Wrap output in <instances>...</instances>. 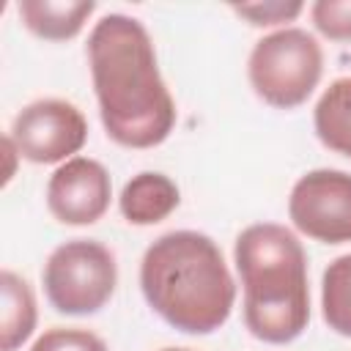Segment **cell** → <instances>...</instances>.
Returning <instances> with one entry per match:
<instances>
[{
	"mask_svg": "<svg viewBox=\"0 0 351 351\" xmlns=\"http://www.w3.org/2000/svg\"><path fill=\"white\" fill-rule=\"evenodd\" d=\"M99 118L123 148H156L176 126V99L159 71L148 27L129 14H104L85 44Z\"/></svg>",
	"mask_w": 351,
	"mask_h": 351,
	"instance_id": "6da1fadb",
	"label": "cell"
},
{
	"mask_svg": "<svg viewBox=\"0 0 351 351\" xmlns=\"http://www.w3.org/2000/svg\"><path fill=\"white\" fill-rule=\"evenodd\" d=\"M140 291L148 307L184 335L222 329L236 304V280L225 255L200 230H170L154 239L140 261Z\"/></svg>",
	"mask_w": 351,
	"mask_h": 351,
	"instance_id": "7a4b0ae2",
	"label": "cell"
},
{
	"mask_svg": "<svg viewBox=\"0 0 351 351\" xmlns=\"http://www.w3.org/2000/svg\"><path fill=\"white\" fill-rule=\"evenodd\" d=\"M241 313L250 335L269 346L293 343L310 324L307 250L280 222H252L233 241Z\"/></svg>",
	"mask_w": 351,
	"mask_h": 351,
	"instance_id": "3957f363",
	"label": "cell"
},
{
	"mask_svg": "<svg viewBox=\"0 0 351 351\" xmlns=\"http://www.w3.org/2000/svg\"><path fill=\"white\" fill-rule=\"evenodd\" d=\"M324 77L318 38L296 25L261 36L247 58V80L255 96L274 110L302 107Z\"/></svg>",
	"mask_w": 351,
	"mask_h": 351,
	"instance_id": "277c9868",
	"label": "cell"
},
{
	"mask_svg": "<svg viewBox=\"0 0 351 351\" xmlns=\"http://www.w3.org/2000/svg\"><path fill=\"white\" fill-rule=\"evenodd\" d=\"M41 285L60 315H93L118 288L115 255L96 239H69L47 255Z\"/></svg>",
	"mask_w": 351,
	"mask_h": 351,
	"instance_id": "5b68a950",
	"label": "cell"
},
{
	"mask_svg": "<svg viewBox=\"0 0 351 351\" xmlns=\"http://www.w3.org/2000/svg\"><path fill=\"white\" fill-rule=\"evenodd\" d=\"M8 137L22 159L33 165H63L88 143V121L74 101L44 96L14 115Z\"/></svg>",
	"mask_w": 351,
	"mask_h": 351,
	"instance_id": "8992f818",
	"label": "cell"
},
{
	"mask_svg": "<svg viewBox=\"0 0 351 351\" xmlns=\"http://www.w3.org/2000/svg\"><path fill=\"white\" fill-rule=\"evenodd\" d=\"M288 219L313 241H351V173L315 167L299 176L288 195Z\"/></svg>",
	"mask_w": 351,
	"mask_h": 351,
	"instance_id": "52a82bcc",
	"label": "cell"
},
{
	"mask_svg": "<svg viewBox=\"0 0 351 351\" xmlns=\"http://www.w3.org/2000/svg\"><path fill=\"white\" fill-rule=\"evenodd\" d=\"M47 208L60 225L82 228L99 222L112 200V178L93 156H74L55 167L47 181Z\"/></svg>",
	"mask_w": 351,
	"mask_h": 351,
	"instance_id": "ba28073f",
	"label": "cell"
},
{
	"mask_svg": "<svg viewBox=\"0 0 351 351\" xmlns=\"http://www.w3.org/2000/svg\"><path fill=\"white\" fill-rule=\"evenodd\" d=\"M178 203H181L178 184L159 170H143L132 176L118 195L121 217L137 228H148L167 219L178 208Z\"/></svg>",
	"mask_w": 351,
	"mask_h": 351,
	"instance_id": "9c48e42d",
	"label": "cell"
},
{
	"mask_svg": "<svg viewBox=\"0 0 351 351\" xmlns=\"http://www.w3.org/2000/svg\"><path fill=\"white\" fill-rule=\"evenodd\" d=\"M93 0H19V22L44 41H69L93 16Z\"/></svg>",
	"mask_w": 351,
	"mask_h": 351,
	"instance_id": "30bf717a",
	"label": "cell"
},
{
	"mask_svg": "<svg viewBox=\"0 0 351 351\" xmlns=\"http://www.w3.org/2000/svg\"><path fill=\"white\" fill-rule=\"evenodd\" d=\"M38 304L30 282L11 271H0V351H19L36 332Z\"/></svg>",
	"mask_w": 351,
	"mask_h": 351,
	"instance_id": "8fae6325",
	"label": "cell"
},
{
	"mask_svg": "<svg viewBox=\"0 0 351 351\" xmlns=\"http://www.w3.org/2000/svg\"><path fill=\"white\" fill-rule=\"evenodd\" d=\"M313 129L324 148L351 159V77L332 80L315 101Z\"/></svg>",
	"mask_w": 351,
	"mask_h": 351,
	"instance_id": "7c38bea8",
	"label": "cell"
},
{
	"mask_svg": "<svg viewBox=\"0 0 351 351\" xmlns=\"http://www.w3.org/2000/svg\"><path fill=\"white\" fill-rule=\"evenodd\" d=\"M321 315H324V324L335 335L351 337V252L335 258L324 269Z\"/></svg>",
	"mask_w": 351,
	"mask_h": 351,
	"instance_id": "4fadbf2b",
	"label": "cell"
},
{
	"mask_svg": "<svg viewBox=\"0 0 351 351\" xmlns=\"http://www.w3.org/2000/svg\"><path fill=\"white\" fill-rule=\"evenodd\" d=\"M30 351H110V348L90 329H82V326H49L33 340Z\"/></svg>",
	"mask_w": 351,
	"mask_h": 351,
	"instance_id": "5bb4252c",
	"label": "cell"
},
{
	"mask_svg": "<svg viewBox=\"0 0 351 351\" xmlns=\"http://www.w3.org/2000/svg\"><path fill=\"white\" fill-rule=\"evenodd\" d=\"M313 27L337 44L351 41V0H315L310 5Z\"/></svg>",
	"mask_w": 351,
	"mask_h": 351,
	"instance_id": "9a60e30c",
	"label": "cell"
},
{
	"mask_svg": "<svg viewBox=\"0 0 351 351\" xmlns=\"http://www.w3.org/2000/svg\"><path fill=\"white\" fill-rule=\"evenodd\" d=\"M302 11H304V3H282V0L233 5V14L247 19V25H252V27H274V30L288 27V22H293Z\"/></svg>",
	"mask_w": 351,
	"mask_h": 351,
	"instance_id": "2e32d148",
	"label": "cell"
},
{
	"mask_svg": "<svg viewBox=\"0 0 351 351\" xmlns=\"http://www.w3.org/2000/svg\"><path fill=\"white\" fill-rule=\"evenodd\" d=\"M3 154H5V173H3V186H8V181L14 178V162L16 159H22L19 156V151H16V145H14V140L5 134L3 137Z\"/></svg>",
	"mask_w": 351,
	"mask_h": 351,
	"instance_id": "e0dca14e",
	"label": "cell"
},
{
	"mask_svg": "<svg viewBox=\"0 0 351 351\" xmlns=\"http://www.w3.org/2000/svg\"><path fill=\"white\" fill-rule=\"evenodd\" d=\"M159 351H195V348H181V346H167V348H159Z\"/></svg>",
	"mask_w": 351,
	"mask_h": 351,
	"instance_id": "ac0fdd59",
	"label": "cell"
}]
</instances>
